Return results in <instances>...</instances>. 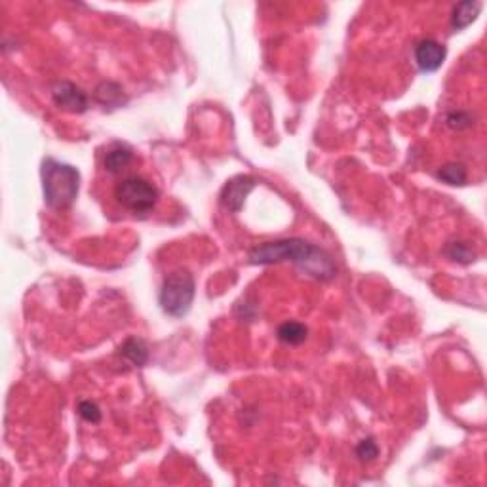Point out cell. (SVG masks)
<instances>
[{
	"instance_id": "6da1fadb",
	"label": "cell",
	"mask_w": 487,
	"mask_h": 487,
	"mask_svg": "<svg viewBox=\"0 0 487 487\" xmlns=\"http://www.w3.org/2000/svg\"><path fill=\"white\" fill-rule=\"evenodd\" d=\"M280 261H291L306 274L318 280H331L335 276V265L322 248L301 239L276 240L255 246L249 251L251 265H272Z\"/></svg>"
},
{
	"instance_id": "7a4b0ae2",
	"label": "cell",
	"mask_w": 487,
	"mask_h": 487,
	"mask_svg": "<svg viewBox=\"0 0 487 487\" xmlns=\"http://www.w3.org/2000/svg\"><path fill=\"white\" fill-rule=\"evenodd\" d=\"M42 189H44L46 204L54 210H65L79 196V170L54 159L44 160L42 162Z\"/></svg>"
},
{
	"instance_id": "3957f363",
	"label": "cell",
	"mask_w": 487,
	"mask_h": 487,
	"mask_svg": "<svg viewBox=\"0 0 487 487\" xmlns=\"http://www.w3.org/2000/svg\"><path fill=\"white\" fill-rule=\"evenodd\" d=\"M194 278L189 271H176L168 274L160 288V306L174 318L185 316L194 301Z\"/></svg>"
},
{
	"instance_id": "277c9868",
	"label": "cell",
	"mask_w": 487,
	"mask_h": 487,
	"mask_svg": "<svg viewBox=\"0 0 487 487\" xmlns=\"http://www.w3.org/2000/svg\"><path fill=\"white\" fill-rule=\"evenodd\" d=\"M114 199L126 210L134 211V214H145V211L153 210L159 202V189L145 177L130 176L116 183Z\"/></svg>"
},
{
	"instance_id": "5b68a950",
	"label": "cell",
	"mask_w": 487,
	"mask_h": 487,
	"mask_svg": "<svg viewBox=\"0 0 487 487\" xmlns=\"http://www.w3.org/2000/svg\"><path fill=\"white\" fill-rule=\"evenodd\" d=\"M51 97L57 107L67 111V113H84L88 109V96H86L82 88H79L73 82H57L51 90Z\"/></svg>"
},
{
	"instance_id": "8992f818",
	"label": "cell",
	"mask_w": 487,
	"mask_h": 487,
	"mask_svg": "<svg viewBox=\"0 0 487 487\" xmlns=\"http://www.w3.org/2000/svg\"><path fill=\"white\" fill-rule=\"evenodd\" d=\"M255 179L249 176H236L233 177L231 181H227V185L223 187L221 191V202L227 210L239 214L240 210L246 204V199L248 194L255 189Z\"/></svg>"
},
{
	"instance_id": "52a82bcc",
	"label": "cell",
	"mask_w": 487,
	"mask_h": 487,
	"mask_svg": "<svg viewBox=\"0 0 487 487\" xmlns=\"http://www.w3.org/2000/svg\"><path fill=\"white\" fill-rule=\"evenodd\" d=\"M448 50L446 46L436 42V40H421L419 44L415 46V63L423 73H434L442 67L446 61Z\"/></svg>"
},
{
	"instance_id": "ba28073f",
	"label": "cell",
	"mask_w": 487,
	"mask_h": 487,
	"mask_svg": "<svg viewBox=\"0 0 487 487\" xmlns=\"http://www.w3.org/2000/svg\"><path fill=\"white\" fill-rule=\"evenodd\" d=\"M480 11H482V2H461L455 6L451 14V27L455 31H463L472 25V21H476Z\"/></svg>"
},
{
	"instance_id": "9c48e42d",
	"label": "cell",
	"mask_w": 487,
	"mask_h": 487,
	"mask_svg": "<svg viewBox=\"0 0 487 487\" xmlns=\"http://www.w3.org/2000/svg\"><path fill=\"white\" fill-rule=\"evenodd\" d=\"M134 160V153L130 149L124 147V145H114L113 149H109L105 159H103V166L105 170L111 171V174H120L122 170H126L128 166L131 164Z\"/></svg>"
},
{
	"instance_id": "30bf717a",
	"label": "cell",
	"mask_w": 487,
	"mask_h": 487,
	"mask_svg": "<svg viewBox=\"0 0 487 487\" xmlns=\"http://www.w3.org/2000/svg\"><path fill=\"white\" fill-rule=\"evenodd\" d=\"M120 354L131 363V366H137L141 368L149 362V348L147 345L143 343L141 339H136V337H130V339L124 341V345L120 346Z\"/></svg>"
},
{
	"instance_id": "8fae6325",
	"label": "cell",
	"mask_w": 487,
	"mask_h": 487,
	"mask_svg": "<svg viewBox=\"0 0 487 487\" xmlns=\"http://www.w3.org/2000/svg\"><path fill=\"white\" fill-rule=\"evenodd\" d=\"M278 341L283 343V345L297 346L301 343H305L306 335H308V329H306L305 323L301 322H283L276 331Z\"/></svg>"
},
{
	"instance_id": "7c38bea8",
	"label": "cell",
	"mask_w": 487,
	"mask_h": 487,
	"mask_svg": "<svg viewBox=\"0 0 487 487\" xmlns=\"http://www.w3.org/2000/svg\"><path fill=\"white\" fill-rule=\"evenodd\" d=\"M96 99L105 107H119L120 103H124V94L122 88L114 82H103L96 88Z\"/></svg>"
},
{
	"instance_id": "4fadbf2b",
	"label": "cell",
	"mask_w": 487,
	"mask_h": 487,
	"mask_svg": "<svg viewBox=\"0 0 487 487\" xmlns=\"http://www.w3.org/2000/svg\"><path fill=\"white\" fill-rule=\"evenodd\" d=\"M438 177H440L443 183H448V185L461 187V185H465L466 179H468V171H466V168L463 164L449 162V164H443L442 168H440Z\"/></svg>"
},
{
	"instance_id": "5bb4252c",
	"label": "cell",
	"mask_w": 487,
	"mask_h": 487,
	"mask_svg": "<svg viewBox=\"0 0 487 487\" xmlns=\"http://www.w3.org/2000/svg\"><path fill=\"white\" fill-rule=\"evenodd\" d=\"M446 255H448L451 261H457V263H463V265L472 263V261L476 259V251H474L468 244L461 242V240H457V242H449L448 246H446Z\"/></svg>"
},
{
	"instance_id": "9a60e30c",
	"label": "cell",
	"mask_w": 487,
	"mask_h": 487,
	"mask_svg": "<svg viewBox=\"0 0 487 487\" xmlns=\"http://www.w3.org/2000/svg\"><path fill=\"white\" fill-rule=\"evenodd\" d=\"M377 455H379V446H377L373 438H366L356 446V457L360 461L369 463V461L377 459Z\"/></svg>"
},
{
	"instance_id": "2e32d148",
	"label": "cell",
	"mask_w": 487,
	"mask_h": 487,
	"mask_svg": "<svg viewBox=\"0 0 487 487\" xmlns=\"http://www.w3.org/2000/svg\"><path fill=\"white\" fill-rule=\"evenodd\" d=\"M79 413L82 419L88 421V423H94V425H97V423L101 421V411H99V408H97L96 403L88 402V400L79 403Z\"/></svg>"
},
{
	"instance_id": "e0dca14e",
	"label": "cell",
	"mask_w": 487,
	"mask_h": 487,
	"mask_svg": "<svg viewBox=\"0 0 487 487\" xmlns=\"http://www.w3.org/2000/svg\"><path fill=\"white\" fill-rule=\"evenodd\" d=\"M448 126L453 130H463L471 126V116L465 113H451L448 116Z\"/></svg>"
}]
</instances>
